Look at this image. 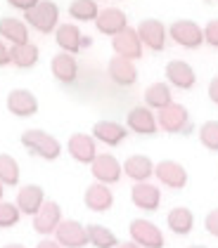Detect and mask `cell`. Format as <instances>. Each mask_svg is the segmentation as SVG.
Wrapping results in <instances>:
<instances>
[{"instance_id":"cell-34","label":"cell","mask_w":218,"mask_h":248,"mask_svg":"<svg viewBox=\"0 0 218 248\" xmlns=\"http://www.w3.org/2000/svg\"><path fill=\"white\" fill-rule=\"evenodd\" d=\"M204 43L218 50V19H209L204 26Z\"/></svg>"},{"instance_id":"cell-9","label":"cell","mask_w":218,"mask_h":248,"mask_svg":"<svg viewBox=\"0 0 218 248\" xmlns=\"http://www.w3.org/2000/svg\"><path fill=\"white\" fill-rule=\"evenodd\" d=\"M112 47H114V55H119V57H126V59H140L142 57V40L138 36V29H131V26H126L121 33L117 36H112Z\"/></svg>"},{"instance_id":"cell-4","label":"cell","mask_w":218,"mask_h":248,"mask_svg":"<svg viewBox=\"0 0 218 248\" xmlns=\"http://www.w3.org/2000/svg\"><path fill=\"white\" fill-rule=\"evenodd\" d=\"M168 38L178 43L180 47L197 50L204 45V26H199L192 19H176L168 26Z\"/></svg>"},{"instance_id":"cell-20","label":"cell","mask_w":218,"mask_h":248,"mask_svg":"<svg viewBox=\"0 0 218 248\" xmlns=\"http://www.w3.org/2000/svg\"><path fill=\"white\" fill-rule=\"evenodd\" d=\"M83 203H85V208H90L93 213H104V210H109L114 206V194L109 189V185L95 180L85 189V194H83Z\"/></svg>"},{"instance_id":"cell-30","label":"cell","mask_w":218,"mask_h":248,"mask_svg":"<svg viewBox=\"0 0 218 248\" xmlns=\"http://www.w3.org/2000/svg\"><path fill=\"white\" fill-rule=\"evenodd\" d=\"M69 15H71V19L76 21H95L100 15L98 0H71Z\"/></svg>"},{"instance_id":"cell-7","label":"cell","mask_w":218,"mask_h":248,"mask_svg":"<svg viewBox=\"0 0 218 248\" xmlns=\"http://www.w3.org/2000/svg\"><path fill=\"white\" fill-rule=\"evenodd\" d=\"M138 36L145 47H150L152 52H161L166 47V38H168V29L154 17H147L138 24Z\"/></svg>"},{"instance_id":"cell-11","label":"cell","mask_w":218,"mask_h":248,"mask_svg":"<svg viewBox=\"0 0 218 248\" xmlns=\"http://www.w3.org/2000/svg\"><path fill=\"white\" fill-rule=\"evenodd\" d=\"M126 128L135 135H154L159 130L157 114L150 107H133L126 116Z\"/></svg>"},{"instance_id":"cell-17","label":"cell","mask_w":218,"mask_h":248,"mask_svg":"<svg viewBox=\"0 0 218 248\" xmlns=\"http://www.w3.org/2000/svg\"><path fill=\"white\" fill-rule=\"evenodd\" d=\"M50 71L52 76L57 78L64 85H74L76 78H79V62H76V55H69V52H57L52 62H50Z\"/></svg>"},{"instance_id":"cell-12","label":"cell","mask_w":218,"mask_h":248,"mask_svg":"<svg viewBox=\"0 0 218 248\" xmlns=\"http://www.w3.org/2000/svg\"><path fill=\"white\" fill-rule=\"evenodd\" d=\"M107 74H109V78H112L119 88H131V85L138 83V69H135L133 59L119 57V55H114V57L109 59Z\"/></svg>"},{"instance_id":"cell-32","label":"cell","mask_w":218,"mask_h":248,"mask_svg":"<svg viewBox=\"0 0 218 248\" xmlns=\"http://www.w3.org/2000/svg\"><path fill=\"white\" fill-rule=\"evenodd\" d=\"M199 142L204 149L218 152V121H206L199 128Z\"/></svg>"},{"instance_id":"cell-1","label":"cell","mask_w":218,"mask_h":248,"mask_svg":"<svg viewBox=\"0 0 218 248\" xmlns=\"http://www.w3.org/2000/svg\"><path fill=\"white\" fill-rule=\"evenodd\" d=\"M19 140H21V147L26 152L43 158V161H57L60 158L62 144L55 135L38 130V128H31V130H24Z\"/></svg>"},{"instance_id":"cell-16","label":"cell","mask_w":218,"mask_h":248,"mask_svg":"<svg viewBox=\"0 0 218 248\" xmlns=\"http://www.w3.org/2000/svg\"><path fill=\"white\" fill-rule=\"evenodd\" d=\"M154 177L164 187H168V189H183L187 185V170L180 163H176V161L154 163Z\"/></svg>"},{"instance_id":"cell-42","label":"cell","mask_w":218,"mask_h":248,"mask_svg":"<svg viewBox=\"0 0 218 248\" xmlns=\"http://www.w3.org/2000/svg\"><path fill=\"white\" fill-rule=\"evenodd\" d=\"M2 196H5V185L0 182V201H2Z\"/></svg>"},{"instance_id":"cell-37","label":"cell","mask_w":218,"mask_h":248,"mask_svg":"<svg viewBox=\"0 0 218 248\" xmlns=\"http://www.w3.org/2000/svg\"><path fill=\"white\" fill-rule=\"evenodd\" d=\"M12 64V57H10V45L0 38V66H10Z\"/></svg>"},{"instance_id":"cell-22","label":"cell","mask_w":218,"mask_h":248,"mask_svg":"<svg viewBox=\"0 0 218 248\" xmlns=\"http://www.w3.org/2000/svg\"><path fill=\"white\" fill-rule=\"evenodd\" d=\"M55 43L60 45L62 52H69V55H79L83 50V33L76 24L67 21V24H60L55 29Z\"/></svg>"},{"instance_id":"cell-24","label":"cell","mask_w":218,"mask_h":248,"mask_svg":"<svg viewBox=\"0 0 218 248\" xmlns=\"http://www.w3.org/2000/svg\"><path fill=\"white\" fill-rule=\"evenodd\" d=\"M123 172L133 182H147L150 177H154V161L145 154H133L123 161Z\"/></svg>"},{"instance_id":"cell-39","label":"cell","mask_w":218,"mask_h":248,"mask_svg":"<svg viewBox=\"0 0 218 248\" xmlns=\"http://www.w3.org/2000/svg\"><path fill=\"white\" fill-rule=\"evenodd\" d=\"M36 248H62V246L57 244V241H52V239L45 236V239H40L38 244H36Z\"/></svg>"},{"instance_id":"cell-18","label":"cell","mask_w":218,"mask_h":248,"mask_svg":"<svg viewBox=\"0 0 218 248\" xmlns=\"http://www.w3.org/2000/svg\"><path fill=\"white\" fill-rule=\"evenodd\" d=\"M131 201L133 206L145 213H152L161 206V191L157 185H150V182H135L133 189H131Z\"/></svg>"},{"instance_id":"cell-21","label":"cell","mask_w":218,"mask_h":248,"mask_svg":"<svg viewBox=\"0 0 218 248\" xmlns=\"http://www.w3.org/2000/svg\"><path fill=\"white\" fill-rule=\"evenodd\" d=\"M93 137L102 142V144H107V147H119L121 142L128 137V128L126 125H121L119 121H98L95 125H93Z\"/></svg>"},{"instance_id":"cell-23","label":"cell","mask_w":218,"mask_h":248,"mask_svg":"<svg viewBox=\"0 0 218 248\" xmlns=\"http://www.w3.org/2000/svg\"><path fill=\"white\" fill-rule=\"evenodd\" d=\"M45 201L48 199H45V191H43L40 185H24L17 191V201L15 203L19 206L21 215H36Z\"/></svg>"},{"instance_id":"cell-41","label":"cell","mask_w":218,"mask_h":248,"mask_svg":"<svg viewBox=\"0 0 218 248\" xmlns=\"http://www.w3.org/2000/svg\"><path fill=\"white\" fill-rule=\"evenodd\" d=\"M2 248H26V246H21V244H5Z\"/></svg>"},{"instance_id":"cell-31","label":"cell","mask_w":218,"mask_h":248,"mask_svg":"<svg viewBox=\"0 0 218 248\" xmlns=\"http://www.w3.org/2000/svg\"><path fill=\"white\" fill-rule=\"evenodd\" d=\"M0 182L5 187H17L19 185V163L10 154H0Z\"/></svg>"},{"instance_id":"cell-26","label":"cell","mask_w":218,"mask_h":248,"mask_svg":"<svg viewBox=\"0 0 218 248\" xmlns=\"http://www.w3.org/2000/svg\"><path fill=\"white\" fill-rule=\"evenodd\" d=\"M10 57H12V64L17 69H34L40 59V50L38 45L26 40V43H19V45H10Z\"/></svg>"},{"instance_id":"cell-13","label":"cell","mask_w":218,"mask_h":248,"mask_svg":"<svg viewBox=\"0 0 218 248\" xmlns=\"http://www.w3.org/2000/svg\"><path fill=\"white\" fill-rule=\"evenodd\" d=\"M164 74H166V80H168L173 88H178V90H192L195 83H197L195 69H192L185 59H173V62H168Z\"/></svg>"},{"instance_id":"cell-27","label":"cell","mask_w":218,"mask_h":248,"mask_svg":"<svg viewBox=\"0 0 218 248\" xmlns=\"http://www.w3.org/2000/svg\"><path fill=\"white\" fill-rule=\"evenodd\" d=\"M166 225H168V229H171L173 234L187 236V234L192 232V227H195V215H192V210L185 208V206H176V208L168 210Z\"/></svg>"},{"instance_id":"cell-8","label":"cell","mask_w":218,"mask_h":248,"mask_svg":"<svg viewBox=\"0 0 218 248\" xmlns=\"http://www.w3.org/2000/svg\"><path fill=\"white\" fill-rule=\"evenodd\" d=\"M90 172L98 182L104 185H117L123 175V166L119 163V158L114 154H98L95 161L90 163Z\"/></svg>"},{"instance_id":"cell-3","label":"cell","mask_w":218,"mask_h":248,"mask_svg":"<svg viewBox=\"0 0 218 248\" xmlns=\"http://www.w3.org/2000/svg\"><path fill=\"white\" fill-rule=\"evenodd\" d=\"M157 123L164 133H171V135H178V133L185 135V133L192 130V121H190L187 109H185L183 104H176V102H171L168 107L159 109Z\"/></svg>"},{"instance_id":"cell-35","label":"cell","mask_w":218,"mask_h":248,"mask_svg":"<svg viewBox=\"0 0 218 248\" xmlns=\"http://www.w3.org/2000/svg\"><path fill=\"white\" fill-rule=\"evenodd\" d=\"M204 227H206V232H209L211 236L218 239V208L209 210V215L204 217Z\"/></svg>"},{"instance_id":"cell-25","label":"cell","mask_w":218,"mask_h":248,"mask_svg":"<svg viewBox=\"0 0 218 248\" xmlns=\"http://www.w3.org/2000/svg\"><path fill=\"white\" fill-rule=\"evenodd\" d=\"M0 38L10 45H19L29 40V24L17 17H0Z\"/></svg>"},{"instance_id":"cell-43","label":"cell","mask_w":218,"mask_h":248,"mask_svg":"<svg viewBox=\"0 0 218 248\" xmlns=\"http://www.w3.org/2000/svg\"><path fill=\"white\" fill-rule=\"evenodd\" d=\"M187 248H206V246H201V244H195V246H187Z\"/></svg>"},{"instance_id":"cell-38","label":"cell","mask_w":218,"mask_h":248,"mask_svg":"<svg viewBox=\"0 0 218 248\" xmlns=\"http://www.w3.org/2000/svg\"><path fill=\"white\" fill-rule=\"evenodd\" d=\"M206 95H209V99L214 102L218 107V76L211 78V83H209V90H206Z\"/></svg>"},{"instance_id":"cell-33","label":"cell","mask_w":218,"mask_h":248,"mask_svg":"<svg viewBox=\"0 0 218 248\" xmlns=\"http://www.w3.org/2000/svg\"><path fill=\"white\" fill-rule=\"evenodd\" d=\"M21 220V210L17 203H10V201H0V229L15 227Z\"/></svg>"},{"instance_id":"cell-29","label":"cell","mask_w":218,"mask_h":248,"mask_svg":"<svg viewBox=\"0 0 218 248\" xmlns=\"http://www.w3.org/2000/svg\"><path fill=\"white\" fill-rule=\"evenodd\" d=\"M88 241L95 248H117L119 239L117 234L104 225H88Z\"/></svg>"},{"instance_id":"cell-5","label":"cell","mask_w":218,"mask_h":248,"mask_svg":"<svg viewBox=\"0 0 218 248\" xmlns=\"http://www.w3.org/2000/svg\"><path fill=\"white\" fill-rule=\"evenodd\" d=\"M128 234H131V241H135L138 246L142 248H164V234H161V229L154 225V222H150V220H133L131 225H128Z\"/></svg>"},{"instance_id":"cell-15","label":"cell","mask_w":218,"mask_h":248,"mask_svg":"<svg viewBox=\"0 0 218 248\" xmlns=\"http://www.w3.org/2000/svg\"><path fill=\"white\" fill-rule=\"evenodd\" d=\"M95 137L88 133H74L69 137V142H67V149L71 154V158L74 161H79V163H93L95 161V156H98V147H95Z\"/></svg>"},{"instance_id":"cell-28","label":"cell","mask_w":218,"mask_h":248,"mask_svg":"<svg viewBox=\"0 0 218 248\" xmlns=\"http://www.w3.org/2000/svg\"><path fill=\"white\" fill-rule=\"evenodd\" d=\"M173 102V95H171V85L168 83H152L147 90H145V107L150 109H164Z\"/></svg>"},{"instance_id":"cell-40","label":"cell","mask_w":218,"mask_h":248,"mask_svg":"<svg viewBox=\"0 0 218 248\" xmlns=\"http://www.w3.org/2000/svg\"><path fill=\"white\" fill-rule=\"evenodd\" d=\"M117 248H142V246H138L135 241H123V244H119Z\"/></svg>"},{"instance_id":"cell-6","label":"cell","mask_w":218,"mask_h":248,"mask_svg":"<svg viewBox=\"0 0 218 248\" xmlns=\"http://www.w3.org/2000/svg\"><path fill=\"white\" fill-rule=\"evenodd\" d=\"M55 241L62 248H85L88 241V227H83L79 220H62L55 229Z\"/></svg>"},{"instance_id":"cell-2","label":"cell","mask_w":218,"mask_h":248,"mask_svg":"<svg viewBox=\"0 0 218 248\" xmlns=\"http://www.w3.org/2000/svg\"><path fill=\"white\" fill-rule=\"evenodd\" d=\"M24 21L43 36L55 33V29L60 26V7L55 0H40L36 7L24 12Z\"/></svg>"},{"instance_id":"cell-19","label":"cell","mask_w":218,"mask_h":248,"mask_svg":"<svg viewBox=\"0 0 218 248\" xmlns=\"http://www.w3.org/2000/svg\"><path fill=\"white\" fill-rule=\"evenodd\" d=\"M95 26H98V31L102 36H117L121 33L126 26H128V17H126V12L119 10V7H104V10H100L98 19H95Z\"/></svg>"},{"instance_id":"cell-14","label":"cell","mask_w":218,"mask_h":248,"mask_svg":"<svg viewBox=\"0 0 218 248\" xmlns=\"http://www.w3.org/2000/svg\"><path fill=\"white\" fill-rule=\"evenodd\" d=\"M62 220L64 217H62L60 203L57 201H45L38 213L34 215V229L43 236H48V234H55V229L60 227Z\"/></svg>"},{"instance_id":"cell-10","label":"cell","mask_w":218,"mask_h":248,"mask_svg":"<svg viewBox=\"0 0 218 248\" xmlns=\"http://www.w3.org/2000/svg\"><path fill=\"white\" fill-rule=\"evenodd\" d=\"M7 111L17 118H29V116L38 114V97L34 95L31 90L26 88H17V90H10L7 95Z\"/></svg>"},{"instance_id":"cell-36","label":"cell","mask_w":218,"mask_h":248,"mask_svg":"<svg viewBox=\"0 0 218 248\" xmlns=\"http://www.w3.org/2000/svg\"><path fill=\"white\" fill-rule=\"evenodd\" d=\"M40 0H7V5L10 7H15V10H19V12H29L31 7H36Z\"/></svg>"}]
</instances>
